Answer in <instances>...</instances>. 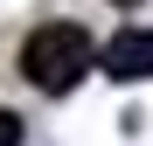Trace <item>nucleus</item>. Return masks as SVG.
<instances>
[{"instance_id": "obj_1", "label": "nucleus", "mask_w": 153, "mask_h": 146, "mask_svg": "<svg viewBox=\"0 0 153 146\" xmlns=\"http://www.w3.org/2000/svg\"><path fill=\"white\" fill-rule=\"evenodd\" d=\"M91 63H97V49L91 35L76 28V21H49V28H35L28 42H21V70H28V84L42 97H63L91 77Z\"/></svg>"}, {"instance_id": "obj_2", "label": "nucleus", "mask_w": 153, "mask_h": 146, "mask_svg": "<svg viewBox=\"0 0 153 146\" xmlns=\"http://www.w3.org/2000/svg\"><path fill=\"white\" fill-rule=\"evenodd\" d=\"M97 63H105V77H118V84H146L153 77V28H118Z\"/></svg>"}, {"instance_id": "obj_3", "label": "nucleus", "mask_w": 153, "mask_h": 146, "mask_svg": "<svg viewBox=\"0 0 153 146\" xmlns=\"http://www.w3.org/2000/svg\"><path fill=\"white\" fill-rule=\"evenodd\" d=\"M0 146H21V118L14 111H0Z\"/></svg>"}, {"instance_id": "obj_4", "label": "nucleus", "mask_w": 153, "mask_h": 146, "mask_svg": "<svg viewBox=\"0 0 153 146\" xmlns=\"http://www.w3.org/2000/svg\"><path fill=\"white\" fill-rule=\"evenodd\" d=\"M111 7H139V0H111Z\"/></svg>"}]
</instances>
